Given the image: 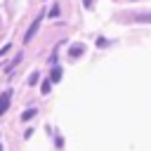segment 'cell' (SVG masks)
Segmentation results:
<instances>
[{"label":"cell","instance_id":"cell-11","mask_svg":"<svg viewBox=\"0 0 151 151\" xmlns=\"http://www.w3.org/2000/svg\"><path fill=\"white\" fill-rule=\"evenodd\" d=\"M83 5L85 7H92V0H83Z\"/></svg>","mask_w":151,"mask_h":151},{"label":"cell","instance_id":"cell-2","mask_svg":"<svg viewBox=\"0 0 151 151\" xmlns=\"http://www.w3.org/2000/svg\"><path fill=\"white\" fill-rule=\"evenodd\" d=\"M9 99H12V90H5V92L0 94V116L7 113V109H9Z\"/></svg>","mask_w":151,"mask_h":151},{"label":"cell","instance_id":"cell-9","mask_svg":"<svg viewBox=\"0 0 151 151\" xmlns=\"http://www.w3.org/2000/svg\"><path fill=\"white\" fill-rule=\"evenodd\" d=\"M38 78H40V76H38V71H33V73L28 76V85H35V83H38Z\"/></svg>","mask_w":151,"mask_h":151},{"label":"cell","instance_id":"cell-12","mask_svg":"<svg viewBox=\"0 0 151 151\" xmlns=\"http://www.w3.org/2000/svg\"><path fill=\"white\" fill-rule=\"evenodd\" d=\"M0 151H2V146H0Z\"/></svg>","mask_w":151,"mask_h":151},{"label":"cell","instance_id":"cell-8","mask_svg":"<svg viewBox=\"0 0 151 151\" xmlns=\"http://www.w3.org/2000/svg\"><path fill=\"white\" fill-rule=\"evenodd\" d=\"M80 52H83V45H73L71 47V57H78Z\"/></svg>","mask_w":151,"mask_h":151},{"label":"cell","instance_id":"cell-1","mask_svg":"<svg viewBox=\"0 0 151 151\" xmlns=\"http://www.w3.org/2000/svg\"><path fill=\"white\" fill-rule=\"evenodd\" d=\"M40 21H42V12L33 19V24L28 26V31H26V35H24V42H28V40H33V35L38 33V28H40Z\"/></svg>","mask_w":151,"mask_h":151},{"label":"cell","instance_id":"cell-3","mask_svg":"<svg viewBox=\"0 0 151 151\" xmlns=\"http://www.w3.org/2000/svg\"><path fill=\"white\" fill-rule=\"evenodd\" d=\"M50 80H52V83H59V80H61V68H59V66H54V68H52Z\"/></svg>","mask_w":151,"mask_h":151},{"label":"cell","instance_id":"cell-6","mask_svg":"<svg viewBox=\"0 0 151 151\" xmlns=\"http://www.w3.org/2000/svg\"><path fill=\"white\" fill-rule=\"evenodd\" d=\"M19 61H21V52H19V54H17V57H14V61H12V64H9V66H7V68H5V71H7V73H12V68H14V66H17V64H19Z\"/></svg>","mask_w":151,"mask_h":151},{"label":"cell","instance_id":"cell-5","mask_svg":"<svg viewBox=\"0 0 151 151\" xmlns=\"http://www.w3.org/2000/svg\"><path fill=\"white\" fill-rule=\"evenodd\" d=\"M50 90H52V80H42V85H40V92H42V94H50Z\"/></svg>","mask_w":151,"mask_h":151},{"label":"cell","instance_id":"cell-4","mask_svg":"<svg viewBox=\"0 0 151 151\" xmlns=\"http://www.w3.org/2000/svg\"><path fill=\"white\" fill-rule=\"evenodd\" d=\"M35 113H38V109H26V111L21 113V120H31Z\"/></svg>","mask_w":151,"mask_h":151},{"label":"cell","instance_id":"cell-10","mask_svg":"<svg viewBox=\"0 0 151 151\" xmlns=\"http://www.w3.org/2000/svg\"><path fill=\"white\" fill-rule=\"evenodd\" d=\"M9 47H12V45H9V42H7V45H5V47H2V50H0V57H5V54H7V52H9Z\"/></svg>","mask_w":151,"mask_h":151},{"label":"cell","instance_id":"cell-7","mask_svg":"<svg viewBox=\"0 0 151 151\" xmlns=\"http://www.w3.org/2000/svg\"><path fill=\"white\" fill-rule=\"evenodd\" d=\"M47 17L57 19V17H59V5H52V9H50V14H47Z\"/></svg>","mask_w":151,"mask_h":151}]
</instances>
